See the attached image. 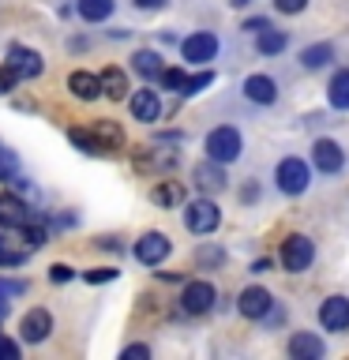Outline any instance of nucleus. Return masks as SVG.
Here are the masks:
<instances>
[{
	"mask_svg": "<svg viewBox=\"0 0 349 360\" xmlns=\"http://www.w3.org/2000/svg\"><path fill=\"white\" fill-rule=\"evenodd\" d=\"M184 225H188V233H196V236L214 233V229L222 225V210H218V202H210V199H196V202H188V210H184Z\"/></svg>",
	"mask_w": 349,
	"mask_h": 360,
	"instance_id": "20e7f679",
	"label": "nucleus"
},
{
	"mask_svg": "<svg viewBox=\"0 0 349 360\" xmlns=\"http://www.w3.org/2000/svg\"><path fill=\"white\" fill-rule=\"evenodd\" d=\"M180 53H184L188 64H207V60L218 56V34H210V30L191 34V38L180 41Z\"/></svg>",
	"mask_w": 349,
	"mask_h": 360,
	"instance_id": "423d86ee",
	"label": "nucleus"
},
{
	"mask_svg": "<svg viewBox=\"0 0 349 360\" xmlns=\"http://www.w3.org/2000/svg\"><path fill=\"white\" fill-rule=\"evenodd\" d=\"M120 356H124V360H146V356H151V349H146V345H128Z\"/></svg>",
	"mask_w": 349,
	"mask_h": 360,
	"instance_id": "c9c22d12",
	"label": "nucleus"
},
{
	"mask_svg": "<svg viewBox=\"0 0 349 360\" xmlns=\"http://www.w3.org/2000/svg\"><path fill=\"white\" fill-rule=\"evenodd\" d=\"M244 98L255 101V105H274L278 101V86L270 75H248L244 79Z\"/></svg>",
	"mask_w": 349,
	"mask_h": 360,
	"instance_id": "4468645a",
	"label": "nucleus"
},
{
	"mask_svg": "<svg viewBox=\"0 0 349 360\" xmlns=\"http://www.w3.org/2000/svg\"><path fill=\"white\" fill-rule=\"evenodd\" d=\"M286 45H289V34L286 30H274V27L259 30V38H255V49L263 53V56H278Z\"/></svg>",
	"mask_w": 349,
	"mask_h": 360,
	"instance_id": "4be33fe9",
	"label": "nucleus"
},
{
	"mask_svg": "<svg viewBox=\"0 0 349 360\" xmlns=\"http://www.w3.org/2000/svg\"><path fill=\"white\" fill-rule=\"evenodd\" d=\"M8 68L19 79H34V75H42L45 64H42V56L34 49H27V45H11V49H8Z\"/></svg>",
	"mask_w": 349,
	"mask_h": 360,
	"instance_id": "9d476101",
	"label": "nucleus"
},
{
	"mask_svg": "<svg viewBox=\"0 0 349 360\" xmlns=\"http://www.w3.org/2000/svg\"><path fill=\"white\" fill-rule=\"evenodd\" d=\"M128 105H132V117L143 120V124H154L162 117V98H158V90H135Z\"/></svg>",
	"mask_w": 349,
	"mask_h": 360,
	"instance_id": "ddd939ff",
	"label": "nucleus"
},
{
	"mask_svg": "<svg viewBox=\"0 0 349 360\" xmlns=\"http://www.w3.org/2000/svg\"><path fill=\"white\" fill-rule=\"evenodd\" d=\"M68 90L83 101H94L101 94V75H90V72H72L68 75Z\"/></svg>",
	"mask_w": 349,
	"mask_h": 360,
	"instance_id": "a211bd4d",
	"label": "nucleus"
},
{
	"mask_svg": "<svg viewBox=\"0 0 349 360\" xmlns=\"http://www.w3.org/2000/svg\"><path fill=\"white\" fill-rule=\"evenodd\" d=\"M274 180H278V191H286V195H304L312 184V169L304 158H281L274 169Z\"/></svg>",
	"mask_w": 349,
	"mask_h": 360,
	"instance_id": "f257e3e1",
	"label": "nucleus"
},
{
	"mask_svg": "<svg viewBox=\"0 0 349 360\" xmlns=\"http://www.w3.org/2000/svg\"><path fill=\"white\" fill-rule=\"evenodd\" d=\"M191 176H196V184L203 191H222L225 188V169H222V162H214V158L199 162L196 169H191Z\"/></svg>",
	"mask_w": 349,
	"mask_h": 360,
	"instance_id": "dca6fc26",
	"label": "nucleus"
},
{
	"mask_svg": "<svg viewBox=\"0 0 349 360\" xmlns=\"http://www.w3.org/2000/svg\"><path fill=\"white\" fill-rule=\"evenodd\" d=\"M229 4H233V8H244V4H252V0H229Z\"/></svg>",
	"mask_w": 349,
	"mask_h": 360,
	"instance_id": "ea45409f",
	"label": "nucleus"
},
{
	"mask_svg": "<svg viewBox=\"0 0 349 360\" xmlns=\"http://www.w3.org/2000/svg\"><path fill=\"white\" fill-rule=\"evenodd\" d=\"M214 83V72H199V75H188V86H184V98L191 94H199L203 86H210Z\"/></svg>",
	"mask_w": 349,
	"mask_h": 360,
	"instance_id": "7c9ffc66",
	"label": "nucleus"
},
{
	"mask_svg": "<svg viewBox=\"0 0 349 360\" xmlns=\"http://www.w3.org/2000/svg\"><path fill=\"white\" fill-rule=\"evenodd\" d=\"M15 83H19V75L11 72L8 64H0V94H8V90H15Z\"/></svg>",
	"mask_w": 349,
	"mask_h": 360,
	"instance_id": "473e14b6",
	"label": "nucleus"
},
{
	"mask_svg": "<svg viewBox=\"0 0 349 360\" xmlns=\"http://www.w3.org/2000/svg\"><path fill=\"white\" fill-rule=\"evenodd\" d=\"M326 101L334 109H349V68H338L331 86H326Z\"/></svg>",
	"mask_w": 349,
	"mask_h": 360,
	"instance_id": "412c9836",
	"label": "nucleus"
},
{
	"mask_svg": "<svg viewBox=\"0 0 349 360\" xmlns=\"http://www.w3.org/2000/svg\"><path fill=\"white\" fill-rule=\"evenodd\" d=\"M113 8H117V0H79V4H75V11L87 22H106L113 15Z\"/></svg>",
	"mask_w": 349,
	"mask_h": 360,
	"instance_id": "5701e85b",
	"label": "nucleus"
},
{
	"mask_svg": "<svg viewBox=\"0 0 349 360\" xmlns=\"http://www.w3.org/2000/svg\"><path fill=\"white\" fill-rule=\"evenodd\" d=\"M236 308H241L244 319H263V315H270V308H274V297H270L263 285H248L241 297H236Z\"/></svg>",
	"mask_w": 349,
	"mask_h": 360,
	"instance_id": "0eeeda50",
	"label": "nucleus"
},
{
	"mask_svg": "<svg viewBox=\"0 0 349 360\" xmlns=\"http://www.w3.org/2000/svg\"><path fill=\"white\" fill-rule=\"evenodd\" d=\"M23 342H30V345H38V342H45L49 338V330H53V315L45 311V308H34V311H27L23 315Z\"/></svg>",
	"mask_w": 349,
	"mask_h": 360,
	"instance_id": "f8f14e48",
	"label": "nucleus"
},
{
	"mask_svg": "<svg viewBox=\"0 0 349 360\" xmlns=\"http://www.w3.org/2000/svg\"><path fill=\"white\" fill-rule=\"evenodd\" d=\"M323 353H326L323 338H315V334H308V330H300V334L289 338V356H293V360H319Z\"/></svg>",
	"mask_w": 349,
	"mask_h": 360,
	"instance_id": "2eb2a0df",
	"label": "nucleus"
},
{
	"mask_svg": "<svg viewBox=\"0 0 349 360\" xmlns=\"http://www.w3.org/2000/svg\"><path fill=\"white\" fill-rule=\"evenodd\" d=\"M312 259H315V244L304 233H289L286 244H281V266H286L289 274H304V270L312 266Z\"/></svg>",
	"mask_w": 349,
	"mask_h": 360,
	"instance_id": "7ed1b4c3",
	"label": "nucleus"
},
{
	"mask_svg": "<svg viewBox=\"0 0 349 360\" xmlns=\"http://www.w3.org/2000/svg\"><path fill=\"white\" fill-rule=\"evenodd\" d=\"M334 60V45L331 41H319V45H308V49L300 53V64L308 68V72H315V68H326Z\"/></svg>",
	"mask_w": 349,
	"mask_h": 360,
	"instance_id": "b1692460",
	"label": "nucleus"
},
{
	"mask_svg": "<svg viewBox=\"0 0 349 360\" xmlns=\"http://www.w3.org/2000/svg\"><path fill=\"white\" fill-rule=\"evenodd\" d=\"M244 150V139H241V131L229 128V124H222V128H214L207 135V158H214V162H222V165H229L236 162Z\"/></svg>",
	"mask_w": 349,
	"mask_h": 360,
	"instance_id": "f03ea898",
	"label": "nucleus"
},
{
	"mask_svg": "<svg viewBox=\"0 0 349 360\" xmlns=\"http://www.w3.org/2000/svg\"><path fill=\"white\" fill-rule=\"evenodd\" d=\"M312 162L319 173H338V169L345 165V150L334 139H315L312 143Z\"/></svg>",
	"mask_w": 349,
	"mask_h": 360,
	"instance_id": "1a4fd4ad",
	"label": "nucleus"
},
{
	"mask_svg": "<svg viewBox=\"0 0 349 360\" xmlns=\"http://www.w3.org/2000/svg\"><path fill=\"white\" fill-rule=\"evenodd\" d=\"M94 135H98V143L106 146V154H113V150H120V146H124V131L117 128V124H109V120H98Z\"/></svg>",
	"mask_w": 349,
	"mask_h": 360,
	"instance_id": "a878e982",
	"label": "nucleus"
},
{
	"mask_svg": "<svg viewBox=\"0 0 349 360\" xmlns=\"http://www.w3.org/2000/svg\"><path fill=\"white\" fill-rule=\"evenodd\" d=\"M196 263H199V266H222V263H225V252H222V248H199V252H196Z\"/></svg>",
	"mask_w": 349,
	"mask_h": 360,
	"instance_id": "c756f323",
	"label": "nucleus"
},
{
	"mask_svg": "<svg viewBox=\"0 0 349 360\" xmlns=\"http://www.w3.org/2000/svg\"><path fill=\"white\" fill-rule=\"evenodd\" d=\"M19 356V345L8 342V338H0V360H15Z\"/></svg>",
	"mask_w": 349,
	"mask_h": 360,
	"instance_id": "e433bc0d",
	"label": "nucleus"
},
{
	"mask_svg": "<svg viewBox=\"0 0 349 360\" xmlns=\"http://www.w3.org/2000/svg\"><path fill=\"white\" fill-rule=\"evenodd\" d=\"M101 94L113 98V101L128 98V75H124L120 68H106V72H101Z\"/></svg>",
	"mask_w": 349,
	"mask_h": 360,
	"instance_id": "aec40b11",
	"label": "nucleus"
},
{
	"mask_svg": "<svg viewBox=\"0 0 349 360\" xmlns=\"http://www.w3.org/2000/svg\"><path fill=\"white\" fill-rule=\"evenodd\" d=\"M214 300H218V292H214L210 281H188L184 292H180V311L184 315H207L214 308Z\"/></svg>",
	"mask_w": 349,
	"mask_h": 360,
	"instance_id": "39448f33",
	"label": "nucleus"
},
{
	"mask_svg": "<svg viewBox=\"0 0 349 360\" xmlns=\"http://www.w3.org/2000/svg\"><path fill=\"white\" fill-rule=\"evenodd\" d=\"M151 199L158 207H177V202L184 199V184H180V180H162V184L151 191Z\"/></svg>",
	"mask_w": 349,
	"mask_h": 360,
	"instance_id": "393cba45",
	"label": "nucleus"
},
{
	"mask_svg": "<svg viewBox=\"0 0 349 360\" xmlns=\"http://www.w3.org/2000/svg\"><path fill=\"white\" fill-rule=\"evenodd\" d=\"M169 236L165 233H143L139 240H135V259H139L143 266H158L162 259L169 255Z\"/></svg>",
	"mask_w": 349,
	"mask_h": 360,
	"instance_id": "6e6552de",
	"label": "nucleus"
},
{
	"mask_svg": "<svg viewBox=\"0 0 349 360\" xmlns=\"http://www.w3.org/2000/svg\"><path fill=\"white\" fill-rule=\"evenodd\" d=\"M83 278L90 281V285H98V281H113V278H117V270H109V266H98V270H87Z\"/></svg>",
	"mask_w": 349,
	"mask_h": 360,
	"instance_id": "72a5a7b5",
	"label": "nucleus"
},
{
	"mask_svg": "<svg viewBox=\"0 0 349 360\" xmlns=\"http://www.w3.org/2000/svg\"><path fill=\"white\" fill-rule=\"evenodd\" d=\"M319 323L323 330H349V300L345 297H326L319 308Z\"/></svg>",
	"mask_w": 349,
	"mask_h": 360,
	"instance_id": "9b49d317",
	"label": "nucleus"
},
{
	"mask_svg": "<svg viewBox=\"0 0 349 360\" xmlns=\"http://www.w3.org/2000/svg\"><path fill=\"white\" fill-rule=\"evenodd\" d=\"M274 8L281 15H300V11L308 8V0H274Z\"/></svg>",
	"mask_w": 349,
	"mask_h": 360,
	"instance_id": "2f4dec72",
	"label": "nucleus"
},
{
	"mask_svg": "<svg viewBox=\"0 0 349 360\" xmlns=\"http://www.w3.org/2000/svg\"><path fill=\"white\" fill-rule=\"evenodd\" d=\"M162 86H165V90H177V94H184L188 75L180 72V68H165V72H162Z\"/></svg>",
	"mask_w": 349,
	"mask_h": 360,
	"instance_id": "c85d7f7f",
	"label": "nucleus"
},
{
	"mask_svg": "<svg viewBox=\"0 0 349 360\" xmlns=\"http://www.w3.org/2000/svg\"><path fill=\"white\" fill-rule=\"evenodd\" d=\"M19 240L27 244V248H42L45 240H49V233H45V225H34V221H27L19 229Z\"/></svg>",
	"mask_w": 349,
	"mask_h": 360,
	"instance_id": "cd10ccee",
	"label": "nucleus"
},
{
	"mask_svg": "<svg viewBox=\"0 0 349 360\" xmlns=\"http://www.w3.org/2000/svg\"><path fill=\"white\" fill-rule=\"evenodd\" d=\"M132 68H135L143 79H162V72H165L162 56H158L154 49H139V53L132 56Z\"/></svg>",
	"mask_w": 349,
	"mask_h": 360,
	"instance_id": "6ab92c4d",
	"label": "nucleus"
},
{
	"mask_svg": "<svg viewBox=\"0 0 349 360\" xmlns=\"http://www.w3.org/2000/svg\"><path fill=\"white\" fill-rule=\"evenodd\" d=\"M267 27H270V22H267V19H259V15L244 22V30H255V34H259V30H267Z\"/></svg>",
	"mask_w": 349,
	"mask_h": 360,
	"instance_id": "4c0bfd02",
	"label": "nucleus"
},
{
	"mask_svg": "<svg viewBox=\"0 0 349 360\" xmlns=\"http://www.w3.org/2000/svg\"><path fill=\"white\" fill-rule=\"evenodd\" d=\"M68 139H72V146H79L83 154H106V146L98 143V135H94V131L72 128V131H68Z\"/></svg>",
	"mask_w": 349,
	"mask_h": 360,
	"instance_id": "bb28decb",
	"label": "nucleus"
},
{
	"mask_svg": "<svg viewBox=\"0 0 349 360\" xmlns=\"http://www.w3.org/2000/svg\"><path fill=\"white\" fill-rule=\"evenodd\" d=\"M49 278H53V281H72L75 270L68 266V263H56V266H49Z\"/></svg>",
	"mask_w": 349,
	"mask_h": 360,
	"instance_id": "f704fd0d",
	"label": "nucleus"
},
{
	"mask_svg": "<svg viewBox=\"0 0 349 360\" xmlns=\"http://www.w3.org/2000/svg\"><path fill=\"white\" fill-rule=\"evenodd\" d=\"M30 221V210L19 195H0V225H11V229H23Z\"/></svg>",
	"mask_w": 349,
	"mask_h": 360,
	"instance_id": "f3484780",
	"label": "nucleus"
},
{
	"mask_svg": "<svg viewBox=\"0 0 349 360\" xmlns=\"http://www.w3.org/2000/svg\"><path fill=\"white\" fill-rule=\"evenodd\" d=\"M139 8H146V11H154V8H165V0H135Z\"/></svg>",
	"mask_w": 349,
	"mask_h": 360,
	"instance_id": "58836bf2",
	"label": "nucleus"
}]
</instances>
